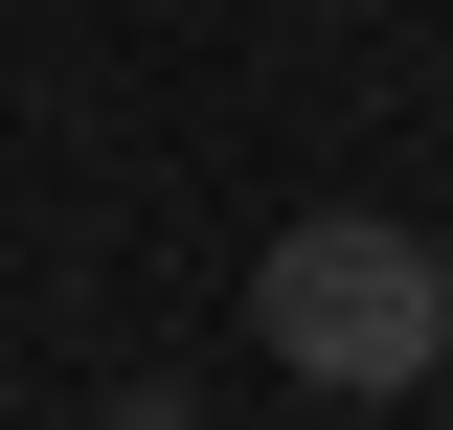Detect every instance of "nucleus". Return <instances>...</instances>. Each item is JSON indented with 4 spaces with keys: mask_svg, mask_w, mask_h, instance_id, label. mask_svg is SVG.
I'll list each match as a JSON object with an SVG mask.
<instances>
[{
    "mask_svg": "<svg viewBox=\"0 0 453 430\" xmlns=\"http://www.w3.org/2000/svg\"><path fill=\"white\" fill-rule=\"evenodd\" d=\"M113 430H204V408H181V385H136V408H113Z\"/></svg>",
    "mask_w": 453,
    "mask_h": 430,
    "instance_id": "obj_2",
    "label": "nucleus"
},
{
    "mask_svg": "<svg viewBox=\"0 0 453 430\" xmlns=\"http://www.w3.org/2000/svg\"><path fill=\"white\" fill-rule=\"evenodd\" d=\"M250 340H273L318 408H386V385H431L453 363V250L431 227H273V272H250Z\"/></svg>",
    "mask_w": 453,
    "mask_h": 430,
    "instance_id": "obj_1",
    "label": "nucleus"
}]
</instances>
